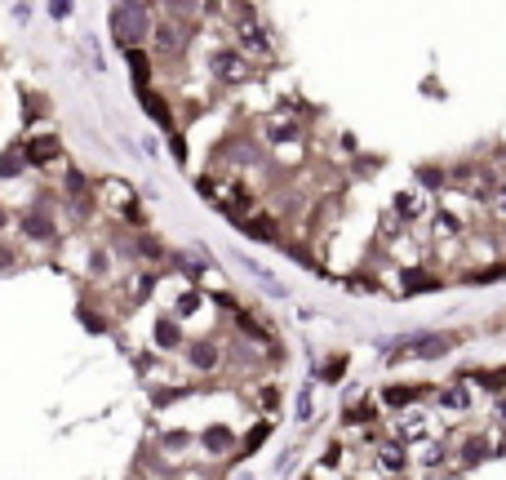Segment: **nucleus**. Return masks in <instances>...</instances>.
I'll return each mask as SVG.
<instances>
[{"instance_id":"obj_1","label":"nucleus","mask_w":506,"mask_h":480,"mask_svg":"<svg viewBox=\"0 0 506 480\" xmlns=\"http://www.w3.org/2000/svg\"><path fill=\"white\" fill-rule=\"evenodd\" d=\"M54 151H58L54 138H36V142H31V160H49Z\"/></svg>"}]
</instances>
